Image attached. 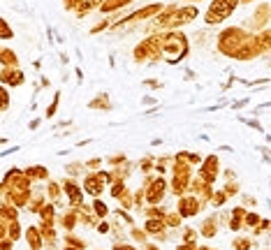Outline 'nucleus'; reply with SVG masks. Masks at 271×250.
Listing matches in <instances>:
<instances>
[{"label": "nucleus", "mask_w": 271, "mask_h": 250, "mask_svg": "<svg viewBox=\"0 0 271 250\" xmlns=\"http://www.w3.org/2000/svg\"><path fill=\"white\" fill-rule=\"evenodd\" d=\"M188 53V37L183 32H167L162 35V44H160V58H165L167 63H178L181 58H186Z\"/></svg>", "instance_id": "1"}, {"label": "nucleus", "mask_w": 271, "mask_h": 250, "mask_svg": "<svg viewBox=\"0 0 271 250\" xmlns=\"http://www.w3.org/2000/svg\"><path fill=\"white\" fill-rule=\"evenodd\" d=\"M237 7H239V0H213V3L209 5V9H206V14H204V21L209 23V26H213V23H223L227 16H232Z\"/></svg>", "instance_id": "2"}, {"label": "nucleus", "mask_w": 271, "mask_h": 250, "mask_svg": "<svg viewBox=\"0 0 271 250\" xmlns=\"http://www.w3.org/2000/svg\"><path fill=\"white\" fill-rule=\"evenodd\" d=\"M165 192H167V181L160 176V178H151L149 183H146L144 188V197L146 202L151 204V206H155V204H160L165 199Z\"/></svg>", "instance_id": "3"}, {"label": "nucleus", "mask_w": 271, "mask_h": 250, "mask_svg": "<svg viewBox=\"0 0 271 250\" xmlns=\"http://www.w3.org/2000/svg\"><path fill=\"white\" fill-rule=\"evenodd\" d=\"M204 208V204L200 202V197H181L178 199V216L181 218H192Z\"/></svg>", "instance_id": "4"}, {"label": "nucleus", "mask_w": 271, "mask_h": 250, "mask_svg": "<svg viewBox=\"0 0 271 250\" xmlns=\"http://www.w3.org/2000/svg\"><path fill=\"white\" fill-rule=\"evenodd\" d=\"M218 171H220V160L215 155H209L200 167V176L206 183H213V181L218 178Z\"/></svg>", "instance_id": "5"}, {"label": "nucleus", "mask_w": 271, "mask_h": 250, "mask_svg": "<svg viewBox=\"0 0 271 250\" xmlns=\"http://www.w3.org/2000/svg\"><path fill=\"white\" fill-rule=\"evenodd\" d=\"M24 72H21L19 67H3L0 69V81L3 83H7L10 88H16V86H21L24 83Z\"/></svg>", "instance_id": "6"}, {"label": "nucleus", "mask_w": 271, "mask_h": 250, "mask_svg": "<svg viewBox=\"0 0 271 250\" xmlns=\"http://www.w3.org/2000/svg\"><path fill=\"white\" fill-rule=\"evenodd\" d=\"M63 192L72 199V206H79V204H84V192H81V188L77 185V181H72V178L63 181Z\"/></svg>", "instance_id": "7"}, {"label": "nucleus", "mask_w": 271, "mask_h": 250, "mask_svg": "<svg viewBox=\"0 0 271 250\" xmlns=\"http://www.w3.org/2000/svg\"><path fill=\"white\" fill-rule=\"evenodd\" d=\"M84 190L91 194V197H100L102 190H104V183L98 178V174H91L84 178Z\"/></svg>", "instance_id": "8"}, {"label": "nucleus", "mask_w": 271, "mask_h": 250, "mask_svg": "<svg viewBox=\"0 0 271 250\" xmlns=\"http://www.w3.org/2000/svg\"><path fill=\"white\" fill-rule=\"evenodd\" d=\"M266 21H269V5L262 3L260 7H257V16L252 14L250 21H248V23H250L252 28H260V26H266Z\"/></svg>", "instance_id": "9"}, {"label": "nucleus", "mask_w": 271, "mask_h": 250, "mask_svg": "<svg viewBox=\"0 0 271 250\" xmlns=\"http://www.w3.org/2000/svg\"><path fill=\"white\" fill-rule=\"evenodd\" d=\"M26 241H28V245H30V250H42V234H40V229L38 227H28L26 229Z\"/></svg>", "instance_id": "10"}, {"label": "nucleus", "mask_w": 271, "mask_h": 250, "mask_svg": "<svg viewBox=\"0 0 271 250\" xmlns=\"http://www.w3.org/2000/svg\"><path fill=\"white\" fill-rule=\"evenodd\" d=\"M200 231H202V236H206V239H213L215 234H218V218H206L204 222H202V227H200Z\"/></svg>", "instance_id": "11"}, {"label": "nucleus", "mask_w": 271, "mask_h": 250, "mask_svg": "<svg viewBox=\"0 0 271 250\" xmlns=\"http://www.w3.org/2000/svg\"><path fill=\"white\" fill-rule=\"evenodd\" d=\"M0 65L3 67H19V58L12 49H0Z\"/></svg>", "instance_id": "12"}, {"label": "nucleus", "mask_w": 271, "mask_h": 250, "mask_svg": "<svg viewBox=\"0 0 271 250\" xmlns=\"http://www.w3.org/2000/svg\"><path fill=\"white\" fill-rule=\"evenodd\" d=\"M24 176L33 183V181H47L49 178V171L44 169V167H28V169L24 171Z\"/></svg>", "instance_id": "13"}, {"label": "nucleus", "mask_w": 271, "mask_h": 250, "mask_svg": "<svg viewBox=\"0 0 271 250\" xmlns=\"http://www.w3.org/2000/svg\"><path fill=\"white\" fill-rule=\"evenodd\" d=\"M132 0H102V5H100V12L102 14H112L116 12V9L125 7V5H130Z\"/></svg>", "instance_id": "14"}, {"label": "nucleus", "mask_w": 271, "mask_h": 250, "mask_svg": "<svg viewBox=\"0 0 271 250\" xmlns=\"http://www.w3.org/2000/svg\"><path fill=\"white\" fill-rule=\"evenodd\" d=\"M77 222H79V220H77L75 208H72V211H67V213H63V216H61V225L65 227L67 231H70V229H75V227H77Z\"/></svg>", "instance_id": "15"}, {"label": "nucleus", "mask_w": 271, "mask_h": 250, "mask_svg": "<svg viewBox=\"0 0 271 250\" xmlns=\"http://www.w3.org/2000/svg\"><path fill=\"white\" fill-rule=\"evenodd\" d=\"M12 37H14V30H12V26L3 16H0V40H12Z\"/></svg>", "instance_id": "16"}, {"label": "nucleus", "mask_w": 271, "mask_h": 250, "mask_svg": "<svg viewBox=\"0 0 271 250\" xmlns=\"http://www.w3.org/2000/svg\"><path fill=\"white\" fill-rule=\"evenodd\" d=\"M88 106H91V109H109V97L102 93V95H98L95 100H91Z\"/></svg>", "instance_id": "17"}, {"label": "nucleus", "mask_w": 271, "mask_h": 250, "mask_svg": "<svg viewBox=\"0 0 271 250\" xmlns=\"http://www.w3.org/2000/svg\"><path fill=\"white\" fill-rule=\"evenodd\" d=\"M93 211H95V216L98 218H107L109 216V208H107V204H104L102 199H93Z\"/></svg>", "instance_id": "18"}, {"label": "nucleus", "mask_w": 271, "mask_h": 250, "mask_svg": "<svg viewBox=\"0 0 271 250\" xmlns=\"http://www.w3.org/2000/svg\"><path fill=\"white\" fill-rule=\"evenodd\" d=\"M10 106V93L5 91V86H0V111H7Z\"/></svg>", "instance_id": "19"}, {"label": "nucleus", "mask_w": 271, "mask_h": 250, "mask_svg": "<svg viewBox=\"0 0 271 250\" xmlns=\"http://www.w3.org/2000/svg\"><path fill=\"white\" fill-rule=\"evenodd\" d=\"M248 248H250V239H243V236L234 239V250H248Z\"/></svg>", "instance_id": "20"}, {"label": "nucleus", "mask_w": 271, "mask_h": 250, "mask_svg": "<svg viewBox=\"0 0 271 250\" xmlns=\"http://www.w3.org/2000/svg\"><path fill=\"white\" fill-rule=\"evenodd\" d=\"M49 197H51V199H58V197H61V188H58L56 183H49Z\"/></svg>", "instance_id": "21"}, {"label": "nucleus", "mask_w": 271, "mask_h": 250, "mask_svg": "<svg viewBox=\"0 0 271 250\" xmlns=\"http://www.w3.org/2000/svg\"><path fill=\"white\" fill-rule=\"evenodd\" d=\"M81 0H63V5H65V9H77L79 7Z\"/></svg>", "instance_id": "22"}, {"label": "nucleus", "mask_w": 271, "mask_h": 250, "mask_svg": "<svg viewBox=\"0 0 271 250\" xmlns=\"http://www.w3.org/2000/svg\"><path fill=\"white\" fill-rule=\"evenodd\" d=\"M100 165H102V160H100V157H93V160H88L91 169H100Z\"/></svg>", "instance_id": "23"}, {"label": "nucleus", "mask_w": 271, "mask_h": 250, "mask_svg": "<svg viewBox=\"0 0 271 250\" xmlns=\"http://www.w3.org/2000/svg\"><path fill=\"white\" fill-rule=\"evenodd\" d=\"M98 229L102 231V234H104V231H109V222H107V220H104V222H100V225H98Z\"/></svg>", "instance_id": "24"}, {"label": "nucleus", "mask_w": 271, "mask_h": 250, "mask_svg": "<svg viewBox=\"0 0 271 250\" xmlns=\"http://www.w3.org/2000/svg\"><path fill=\"white\" fill-rule=\"evenodd\" d=\"M114 250H137V248H132V245H116Z\"/></svg>", "instance_id": "25"}, {"label": "nucleus", "mask_w": 271, "mask_h": 250, "mask_svg": "<svg viewBox=\"0 0 271 250\" xmlns=\"http://www.w3.org/2000/svg\"><path fill=\"white\" fill-rule=\"evenodd\" d=\"M239 3H252V0H239Z\"/></svg>", "instance_id": "26"}, {"label": "nucleus", "mask_w": 271, "mask_h": 250, "mask_svg": "<svg viewBox=\"0 0 271 250\" xmlns=\"http://www.w3.org/2000/svg\"><path fill=\"white\" fill-rule=\"evenodd\" d=\"M65 250H77V248H72V245H67V248Z\"/></svg>", "instance_id": "27"}]
</instances>
